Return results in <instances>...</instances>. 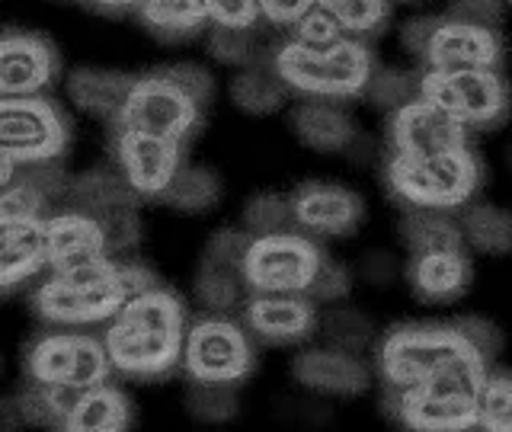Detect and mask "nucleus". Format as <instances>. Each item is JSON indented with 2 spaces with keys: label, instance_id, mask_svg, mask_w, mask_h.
<instances>
[{
  "label": "nucleus",
  "instance_id": "16",
  "mask_svg": "<svg viewBox=\"0 0 512 432\" xmlns=\"http://www.w3.org/2000/svg\"><path fill=\"white\" fill-rule=\"evenodd\" d=\"M295 231L314 240H346L365 221V196L340 180H304L288 192Z\"/></svg>",
  "mask_w": 512,
  "mask_h": 432
},
{
  "label": "nucleus",
  "instance_id": "2",
  "mask_svg": "<svg viewBox=\"0 0 512 432\" xmlns=\"http://www.w3.org/2000/svg\"><path fill=\"white\" fill-rule=\"evenodd\" d=\"M157 285V272L135 256H109L77 269L42 272L29 285V311L45 327L93 330L112 320L135 292Z\"/></svg>",
  "mask_w": 512,
  "mask_h": 432
},
{
  "label": "nucleus",
  "instance_id": "25",
  "mask_svg": "<svg viewBox=\"0 0 512 432\" xmlns=\"http://www.w3.org/2000/svg\"><path fill=\"white\" fill-rule=\"evenodd\" d=\"M132 80H135V71L80 64V68H71L68 77H64V96H68L71 109L84 112V116L96 122L112 125L128 90H132Z\"/></svg>",
  "mask_w": 512,
  "mask_h": 432
},
{
  "label": "nucleus",
  "instance_id": "39",
  "mask_svg": "<svg viewBox=\"0 0 512 432\" xmlns=\"http://www.w3.org/2000/svg\"><path fill=\"white\" fill-rule=\"evenodd\" d=\"M477 429L509 432L512 429V378L503 365H490L477 388Z\"/></svg>",
  "mask_w": 512,
  "mask_h": 432
},
{
  "label": "nucleus",
  "instance_id": "49",
  "mask_svg": "<svg viewBox=\"0 0 512 432\" xmlns=\"http://www.w3.org/2000/svg\"><path fill=\"white\" fill-rule=\"evenodd\" d=\"M436 16L439 13H420V16H410V20L400 26V48H404L413 61L423 58V48H426L432 26H436Z\"/></svg>",
  "mask_w": 512,
  "mask_h": 432
},
{
  "label": "nucleus",
  "instance_id": "44",
  "mask_svg": "<svg viewBox=\"0 0 512 432\" xmlns=\"http://www.w3.org/2000/svg\"><path fill=\"white\" fill-rule=\"evenodd\" d=\"M288 39L298 42V45H308V48H324V45H333L343 39V29L336 26V20L320 10L317 4L301 16V20H295L292 26H288Z\"/></svg>",
  "mask_w": 512,
  "mask_h": 432
},
{
  "label": "nucleus",
  "instance_id": "8",
  "mask_svg": "<svg viewBox=\"0 0 512 432\" xmlns=\"http://www.w3.org/2000/svg\"><path fill=\"white\" fill-rule=\"evenodd\" d=\"M487 362H464L410 388H381V410L407 429L420 432H464L477 429V388Z\"/></svg>",
  "mask_w": 512,
  "mask_h": 432
},
{
  "label": "nucleus",
  "instance_id": "5",
  "mask_svg": "<svg viewBox=\"0 0 512 432\" xmlns=\"http://www.w3.org/2000/svg\"><path fill=\"white\" fill-rule=\"evenodd\" d=\"M384 189L400 208H442L458 212L480 196L487 183V164L474 144L436 154H391L381 170Z\"/></svg>",
  "mask_w": 512,
  "mask_h": 432
},
{
  "label": "nucleus",
  "instance_id": "21",
  "mask_svg": "<svg viewBox=\"0 0 512 432\" xmlns=\"http://www.w3.org/2000/svg\"><path fill=\"white\" fill-rule=\"evenodd\" d=\"M292 381L298 388L330 400L362 397L375 384V372L359 352H346L336 346H308L292 359Z\"/></svg>",
  "mask_w": 512,
  "mask_h": 432
},
{
  "label": "nucleus",
  "instance_id": "29",
  "mask_svg": "<svg viewBox=\"0 0 512 432\" xmlns=\"http://www.w3.org/2000/svg\"><path fill=\"white\" fill-rule=\"evenodd\" d=\"M224 199V180L215 167L208 164H186L173 173V180L167 183V189L157 196V205L170 208L176 215H189V218H199L215 212Z\"/></svg>",
  "mask_w": 512,
  "mask_h": 432
},
{
  "label": "nucleus",
  "instance_id": "28",
  "mask_svg": "<svg viewBox=\"0 0 512 432\" xmlns=\"http://www.w3.org/2000/svg\"><path fill=\"white\" fill-rule=\"evenodd\" d=\"M138 26L164 45H183L208 29L202 0H141L135 7Z\"/></svg>",
  "mask_w": 512,
  "mask_h": 432
},
{
  "label": "nucleus",
  "instance_id": "3",
  "mask_svg": "<svg viewBox=\"0 0 512 432\" xmlns=\"http://www.w3.org/2000/svg\"><path fill=\"white\" fill-rule=\"evenodd\" d=\"M64 164L23 167L0 192V298H13L45 272V215L68 186Z\"/></svg>",
  "mask_w": 512,
  "mask_h": 432
},
{
  "label": "nucleus",
  "instance_id": "7",
  "mask_svg": "<svg viewBox=\"0 0 512 432\" xmlns=\"http://www.w3.org/2000/svg\"><path fill=\"white\" fill-rule=\"evenodd\" d=\"M474 359L480 356L464 343L452 320H407L378 333L372 372L378 375L381 388L400 391Z\"/></svg>",
  "mask_w": 512,
  "mask_h": 432
},
{
  "label": "nucleus",
  "instance_id": "23",
  "mask_svg": "<svg viewBox=\"0 0 512 432\" xmlns=\"http://www.w3.org/2000/svg\"><path fill=\"white\" fill-rule=\"evenodd\" d=\"M288 132L304 151L320 157H340L349 154L352 144L362 138V125L349 103L336 100H301L288 109Z\"/></svg>",
  "mask_w": 512,
  "mask_h": 432
},
{
  "label": "nucleus",
  "instance_id": "13",
  "mask_svg": "<svg viewBox=\"0 0 512 432\" xmlns=\"http://www.w3.org/2000/svg\"><path fill=\"white\" fill-rule=\"evenodd\" d=\"M327 256L324 244L301 231L260 234L250 240L240 276L247 292H308L320 260Z\"/></svg>",
  "mask_w": 512,
  "mask_h": 432
},
{
  "label": "nucleus",
  "instance_id": "40",
  "mask_svg": "<svg viewBox=\"0 0 512 432\" xmlns=\"http://www.w3.org/2000/svg\"><path fill=\"white\" fill-rule=\"evenodd\" d=\"M240 228H247L253 237L292 231L295 221H292V208H288V192L260 189L247 196L244 208H240Z\"/></svg>",
  "mask_w": 512,
  "mask_h": 432
},
{
  "label": "nucleus",
  "instance_id": "52",
  "mask_svg": "<svg viewBox=\"0 0 512 432\" xmlns=\"http://www.w3.org/2000/svg\"><path fill=\"white\" fill-rule=\"evenodd\" d=\"M16 173H20V167H13L10 160L0 157V192H4V189L16 180Z\"/></svg>",
  "mask_w": 512,
  "mask_h": 432
},
{
  "label": "nucleus",
  "instance_id": "31",
  "mask_svg": "<svg viewBox=\"0 0 512 432\" xmlns=\"http://www.w3.org/2000/svg\"><path fill=\"white\" fill-rule=\"evenodd\" d=\"M397 237L407 253L464 250L458 215L442 212V208H404L397 221Z\"/></svg>",
  "mask_w": 512,
  "mask_h": 432
},
{
  "label": "nucleus",
  "instance_id": "1",
  "mask_svg": "<svg viewBox=\"0 0 512 432\" xmlns=\"http://www.w3.org/2000/svg\"><path fill=\"white\" fill-rule=\"evenodd\" d=\"M189 308L176 288L157 282L135 292L106 320L103 346L112 375L135 384H160L180 372Z\"/></svg>",
  "mask_w": 512,
  "mask_h": 432
},
{
  "label": "nucleus",
  "instance_id": "17",
  "mask_svg": "<svg viewBox=\"0 0 512 432\" xmlns=\"http://www.w3.org/2000/svg\"><path fill=\"white\" fill-rule=\"evenodd\" d=\"M61 80L58 45L39 29H0V96H52Z\"/></svg>",
  "mask_w": 512,
  "mask_h": 432
},
{
  "label": "nucleus",
  "instance_id": "9",
  "mask_svg": "<svg viewBox=\"0 0 512 432\" xmlns=\"http://www.w3.org/2000/svg\"><path fill=\"white\" fill-rule=\"evenodd\" d=\"M71 148V109L55 96H0V157L13 167L64 164Z\"/></svg>",
  "mask_w": 512,
  "mask_h": 432
},
{
  "label": "nucleus",
  "instance_id": "37",
  "mask_svg": "<svg viewBox=\"0 0 512 432\" xmlns=\"http://www.w3.org/2000/svg\"><path fill=\"white\" fill-rule=\"evenodd\" d=\"M183 410L196 423L224 426V423L237 420L240 391L234 384H221V381H189V388L183 394Z\"/></svg>",
  "mask_w": 512,
  "mask_h": 432
},
{
  "label": "nucleus",
  "instance_id": "27",
  "mask_svg": "<svg viewBox=\"0 0 512 432\" xmlns=\"http://www.w3.org/2000/svg\"><path fill=\"white\" fill-rule=\"evenodd\" d=\"M228 100L234 109H240L244 116H276L288 103H292V90L282 84V77L272 71L269 55L247 64V68H237L234 77L228 80Z\"/></svg>",
  "mask_w": 512,
  "mask_h": 432
},
{
  "label": "nucleus",
  "instance_id": "53",
  "mask_svg": "<svg viewBox=\"0 0 512 432\" xmlns=\"http://www.w3.org/2000/svg\"><path fill=\"white\" fill-rule=\"evenodd\" d=\"M503 4H509V0H503Z\"/></svg>",
  "mask_w": 512,
  "mask_h": 432
},
{
  "label": "nucleus",
  "instance_id": "45",
  "mask_svg": "<svg viewBox=\"0 0 512 432\" xmlns=\"http://www.w3.org/2000/svg\"><path fill=\"white\" fill-rule=\"evenodd\" d=\"M202 7L208 23L215 26H240V29L263 26L256 0H202Z\"/></svg>",
  "mask_w": 512,
  "mask_h": 432
},
{
  "label": "nucleus",
  "instance_id": "18",
  "mask_svg": "<svg viewBox=\"0 0 512 432\" xmlns=\"http://www.w3.org/2000/svg\"><path fill=\"white\" fill-rule=\"evenodd\" d=\"M320 308L304 292H247L240 304V324L253 343L304 346L317 336Z\"/></svg>",
  "mask_w": 512,
  "mask_h": 432
},
{
  "label": "nucleus",
  "instance_id": "36",
  "mask_svg": "<svg viewBox=\"0 0 512 432\" xmlns=\"http://www.w3.org/2000/svg\"><path fill=\"white\" fill-rule=\"evenodd\" d=\"M320 10H327L343 36L375 42L391 20V0H317Z\"/></svg>",
  "mask_w": 512,
  "mask_h": 432
},
{
  "label": "nucleus",
  "instance_id": "42",
  "mask_svg": "<svg viewBox=\"0 0 512 432\" xmlns=\"http://www.w3.org/2000/svg\"><path fill=\"white\" fill-rule=\"evenodd\" d=\"M452 324L464 336V343H468L487 365L500 362L506 340H503V330L496 327L490 317H484V314H461V317L452 320Z\"/></svg>",
  "mask_w": 512,
  "mask_h": 432
},
{
  "label": "nucleus",
  "instance_id": "24",
  "mask_svg": "<svg viewBox=\"0 0 512 432\" xmlns=\"http://www.w3.org/2000/svg\"><path fill=\"white\" fill-rule=\"evenodd\" d=\"M416 301L423 304H455L471 292L474 263L468 250H426L407 253V263L400 266Z\"/></svg>",
  "mask_w": 512,
  "mask_h": 432
},
{
  "label": "nucleus",
  "instance_id": "47",
  "mask_svg": "<svg viewBox=\"0 0 512 432\" xmlns=\"http://www.w3.org/2000/svg\"><path fill=\"white\" fill-rule=\"evenodd\" d=\"M352 272H356V282L384 288V285L397 282V276H400V263H397V256H394L391 250L372 247V250H365V253L359 256V263L352 266Z\"/></svg>",
  "mask_w": 512,
  "mask_h": 432
},
{
  "label": "nucleus",
  "instance_id": "20",
  "mask_svg": "<svg viewBox=\"0 0 512 432\" xmlns=\"http://www.w3.org/2000/svg\"><path fill=\"white\" fill-rule=\"evenodd\" d=\"M109 256V234L100 218L68 202L52 205V212L45 215V272L77 269Z\"/></svg>",
  "mask_w": 512,
  "mask_h": 432
},
{
  "label": "nucleus",
  "instance_id": "19",
  "mask_svg": "<svg viewBox=\"0 0 512 432\" xmlns=\"http://www.w3.org/2000/svg\"><path fill=\"white\" fill-rule=\"evenodd\" d=\"M506 42L503 29L471 26L439 13L423 48V71H461V68H503Z\"/></svg>",
  "mask_w": 512,
  "mask_h": 432
},
{
  "label": "nucleus",
  "instance_id": "54",
  "mask_svg": "<svg viewBox=\"0 0 512 432\" xmlns=\"http://www.w3.org/2000/svg\"><path fill=\"white\" fill-rule=\"evenodd\" d=\"M0 368H4V362H0Z\"/></svg>",
  "mask_w": 512,
  "mask_h": 432
},
{
  "label": "nucleus",
  "instance_id": "26",
  "mask_svg": "<svg viewBox=\"0 0 512 432\" xmlns=\"http://www.w3.org/2000/svg\"><path fill=\"white\" fill-rule=\"evenodd\" d=\"M135 426V404L125 388L109 381L77 391L61 432H125Z\"/></svg>",
  "mask_w": 512,
  "mask_h": 432
},
{
  "label": "nucleus",
  "instance_id": "41",
  "mask_svg": "<svg viewBox=\"0 0 512 432\" xmlns=\"http://www.w3.org/2000/svg\"><path fill=\"white\" fill-rule=\"evenodd\" d=\"M352 292H356V272H352V266L343 260H333V256H324L304 295H308L317 308H327V304L349 301Z\"/></svg>",
  "mask_w": 512,
  "mask_h": 432
},
{
  "label": "nucleus",
  "instance_id": "46",
  "mask_svg": "<svg viewBox=\"0 0 512 432\" xmlns=\"http://www.w3.org/2000/svg\"><path fill=\"white\" fill-rule=\"evenodd\" d=\"M506 7L509 4H503V0H448L445 13L455 16L461 23H471V26L503 29Z\"/></svg>",
  "mask_w": 512,
  "mask_h": 432
},
{
  "label": "nucleus",
  "instance_id": "4",
  "mask_svg": "<svg viewBox=\"0 0 512 432\" xmlns=\"http://www.w3.org/2000/svg\"><path fill=\"white\" fill-rule=\"evenodd\" d=\"M215 100V77L196 61L157 64L132 80L125 103L112 125L141 128L189 144L205 128L208 106ZM109 125V128H112Z\"/></svg>",
  "mask_w": 512,
  "mask_h": 432
},
{
  "label": "nucleus",
  "instance_id": "55",
  "mask_svg": "<svg viewBox=\"0 0 512 432\" xmlns=\"http://www.w3.org/2000/svg\"><path fill=\"white\" fill-rule=\"evenodd\" d=\"M410 4H413V0H410Z\"/></svg>",
  "mask_w": 512,
  "mask_h": 432
},
{
  "label": "nucleus",
  "instance_id": "12",
  "mask_svg": "<svg viewBox=\"0 0 512 432\" xmlns=\"http://www.w3.org/2000/svg\"><path fill=\"white\" fill-rule=\"evenodd\" d=\"M420 96L468 132H496L509 119V84L503 68L423 71Z\"/></svg>",
  "mask_w": 512,
  "mask_h": 432
},
{
  "label": "nucleus",
  "instance_id": "14",
  "mask_svg": "<svg viewBox=\"0 0 512 432\" xmlns=\"http://www.w3.org/2000/svg\"><path fill=\"white\" fill-rule=\"evenodd\" d=\"M58 202H68L100 218L109 234L112 256H132L141 244V199L135 196L122 176L106 167H90L84 173L68 176L64 196Z\"/></svg>",
  "mask_w": 512,
  "mask_h": 432
},
{
  "label": "nucleus",
  "instance_id": "30",
  "mask_svg": "<svg viewBox=\"0 0 512 432\" xmlns=\"http://www.w3.org/2000/svg\"><path fill=\"white\" fill-rule=\"evenodd\" d=\"M458 228L464 250L477 256H506L512 247V215L503 205L487 199H471L458 208Z\"/></svg>",
  "mask_w": 512,
  "mask_h": 432
},
{
  "label": "nucleus",
  "instance_id": "48",
  "mask_svg": "<svg viewBox=\"0 0 512 432\" xmlns=\"http://www.w3.org/2000/svg\"><path fill=\"white\" fill-rule=\"evenodd\" d=\"M314 4L317 0H256V7H260V23L272 26V29H288Z\"/></svg>",
  "mask_w": 512,
  "mask_h": 432
},
{
  "label": "nucleus",
  "instance_id": "38",
  "mask_svg": "<svg viewBox=\"0 0 512 432\" xmlns=\"http://www.w3.org/2000/svg\"><path fill=\"white\" fill-rule=\"evenodd\" d=\"M74 394L77 391H61V388H48V384L23 381L20 388H16L13 400H16V410L23 416V426L61 429L64 413H68Z\"/></svg>",
  "mask_w": 512,
  "mask_h": 432
},
{
  "label": "nucleus",
  "instance_id": "34",
  "mask_svg": "<svg viewBox=\"0 0 512 432\" xmlns=\"http://www.w3.org/2000/svg\"><path fill=\"white\" fill-rule=\"evenodd\" d=\"M205 36V55L221 68H247V64L269 55V45L260 36V26L240 29V26H215L208 23Z\"/></svg>",
  "mask_w": 512,
  "mask_h": 432
},
{
  "label": "nucleus",
  "instance_id": "15",
  "mask_svg": "<svg viewBox=\"0 0 512 432\" xmlns=\"http://www.w3.org/2000/svg\"><path fill=\"white\" fill-rule=\"evenodd\" d=\"M189 144L164 135L141 132V128H109V164L141 202H157L173 173L186 164Z\"/></svg>",
  "mask_w": 512,
  "mask_h": 432
},
{
  "label": "nucleus",
  "instance_id": "6",
  "mask_svg": "<svg viewBox=\"0 0 512 432\" xmlns=\"http://www.w3.org/2000/svg\"><path fill=\"white\" fill-rule=\"evenodd\" d=\"M269 64L282 77V84L292 90V96L352 103L362 100V90L378 61L372 42L343 36L340 42L324 48H308L292 39H282L269 45Z\"/></svg>",
  "mask_w": 512,
  "mask_h": 432
},
{
  "label": "nucleus",
  "instance_id": "32",
  "mask_svg": "<svg viewBox=\"0 0 512 432\" xmlns=\"http://www.w3.org/2000/svg\"><path fill=\"white\" fill-rule=\"evenodd\" d=\"M317 336L327 346L346 349V352H362L372 349L378 340V327L368 311L356 308V304L340 301V304H327L317 314Z\"/></svg>",
  "mask_w": 512,
  "mask_h": 432
},
{
  "label": "nucleus",
  "instance_id": "22",
  "mask_svg": "<svg viewBox=\"0 0 512 432\" xmlns=\"http://www.w3.org/2000/svg\"><path fill=\"white\" fill-rule=\"evenodd\" d=\"M384 144L391 154H436L471 144V132L423 96L384 116Z\"/></svg>",
  "mask_w": 512,
  "mask_h": 432
},
{
  "label": "nucleus",
  "instance_id": "51",
  "mask_svg": "<svg viewBox=\"0 0 512 432\" xmlns=\"http://www.w3.org/2000/svg\"><path fill=\"white\" fill-rule=\"evenodd\" d=\"M23 426V416L16 410V400L13 394L0 397V429H20Z\"/></svg>",
  "mask_w": 512,
  "mask_h": 432
},
{
  "label": "nucleus",
  "instance_id": "35",
  "mask_svg": "<svg viewBox=\"0 0 512 432\" xmlns=\"http://www.w3.org/2000/svg\"><path fill=\"white\" fill-rule=\"evenodd\" d=\"M420 80H423V71L416 68H400V64H375L372 68V77H368V84L362 90V100L378 109V112H394L404 103L416 100L420 96Z\"/></svg>",
  "mask_w": 512,
  "mask_h": 432
},
{
  "label": "nucleus",
  "instance_id": "50",
  "mask_svg": "<svg viewBox=\"0 0 512 432\" xmlns=\"http://www.w3.org/2000/svg\"><path fill=\"white\" fill-rule=\"evenodd\" d=\"M80 4L103 13V16H125V13H135L141 0H80Z\"/></svg>",
  "mask_w": 512,
  "mask_h": 432
},
{
  "label": "nucleus",
  "instance_id": "11",
  "mask_svg": "<svg viewBox=\"0 0 512 432\" xmlns=\"http://www.w3.org/2000/svg\"><path fill=\"white\" fill-rule=\"evenodd\" d=\"M180 372L186 381H221L240 388L256 372V343L234 314H202L186 324Z\"/></svg>",
  "mask_w": 512,
  "mask_h": 432
},
{
  "label": "nucleus",
  "instance_id": "33",
  "mask_svg": "<svg viewBox=\"0 0 512 432\" xmlns=\"http://www.w3.org/2000/svg\"><path fill=\"white\" fill-rule=\"evenodd\" d=\"M192 295L208 314H234L247 298V285L237 266H224L202 256L196 276H192Z\"/></svg>",
  "mask_w": 512,
  "mask_h": 432
},
{
  "label": "nucleus",
  "instance_id": "43",
  "mask_svg": "<svg viewBox=\"0 0 512 432\" xmlns=\"http://www.w3.org/2000/svg\"><path fill=\"white\" fill-rule=\"evenodd\" d=\"M250 240H253V234L247 228H240V224H221V228H215L212 234H208L202 256H205V260H215V263L240 269V263H244V256H247Z\"/></svg>",
  "mask_w": 512,
  "mask_h": 432
},
{
  "label": "nucleus",
  "instance_id": "10",
  "mask_svg": "<svg viewBox=\"0 0 512 432\" xmlns=\"http://www.w3.org/2000/svg\"><path fill=\"white\" fill-rule=\"evenodd\" d=\"M23 381L61 391H84L112 378L103 336L77 327H45L23 346Z\"/></svg>",
  "mask_w": 512,
  "mask_h": 432
}]
</instances>
